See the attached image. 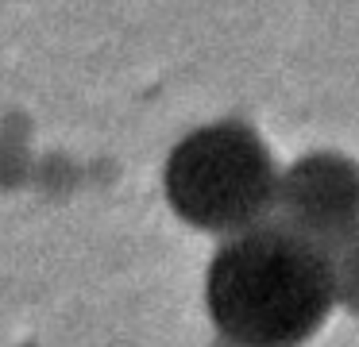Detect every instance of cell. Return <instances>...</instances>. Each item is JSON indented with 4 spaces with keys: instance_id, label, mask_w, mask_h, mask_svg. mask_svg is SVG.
I'll use <instances>...</instances> for the list:
<instances>
[{
    "instance_id": "cell-2",
    "label": "cell",
    "mask_w": 359,
    "mask_h": 347,
    "mask_svg": "<svg viewBox=\"0 0 359 347\" xmlns=\"http://www.w3.org/2000/svg\"><path fill=\"white\" fill-rule=\"evenodd\" d=\"M278 166L266 143L240 120L209 123L186 135L166 158V200L186 224L236 236L278 205Z\"/></svg>"
},
{
    "instance_id": "cell-3",
    "label": "cell",
    "mask_w": 359,
    "mask_h": 347,
    "mask_svg": "<svg viewBox=\"0 0 359 347\" xmlns=\"http://www.w3.org/2000/svg\"><path fill=\"white\" fill-rule=\"evenodd\" d=\"M278 224L313 239L328 254L359 243V162L344 154H309L278 182Z\"/></svg>"
},
{
    "instance_id": "cell-4",
    "label": "cell",
    "mask_w": 359,
    "mask_h": 347,
    "mask_svg": "<svg viewBox=\"0 0 359 347\" xmlns=\"http://www.w3.org/2000/svg\"><path fill=\"white\" fill-rule=\"evenodd\" d=\"M336 262V285H340V297H348V305H359V243L348 251L332 254Z\"/></svg>"
},
{
    "instance_id": "cell-1",
    "label": "cell",
    "mask_w": 359,
    "mask_h": 347,
    "mask_svg": "<svg viewBox=\"0 0 359 347\" xmlns=\"http://www.w3.org/2000/svg\"><path fill=\"white\" fill-rule=\"evenodd\" d=\"M336 297L332 254L278 220L236 231L209 266V313L236 347H302Z\"/></svg>"
}]
</instances>
